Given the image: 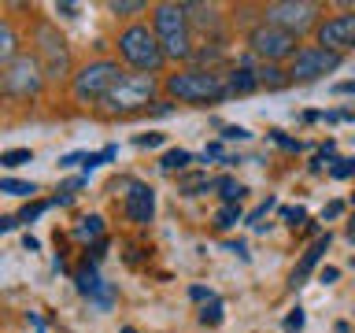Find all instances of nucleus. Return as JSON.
<instances>
[{
	"mask_svg": "<svg viewBox=\"0 0 355 333\" xmlns=\"http://www.w3.org/2000/svg\"><path fill=\"white\" fill-rule=\"evenodd\" d=\"M89 304H96L100 311H107L111 304H115V285H111V282H104V289H100V293H96L93 300H89Z\"/></svg>",
	"mask_w": 355,
	"mask_h": 333,
	"instance_id": "nucleus-30",
	"label": "nucleus"
},
{
	"mask_svg": "<svg viewBox=\"0 0 355 333\" xmlns=\"http://www.w3.org/2000/svg\"><path fill=\"white\" fill-rule=\"evenodd\" d=\"M152 96H155V78L152 74H126L115 89H111L104 108L111 115H130V111L152 108Z\"/></svg>",
	"mask_w": 355,
	"mask_h": 333,
	"instance_id": "nucleus-6",
	"label": "nucleus"
},
{
	"mask_svg": "<svg viewBox=\"0 0 355 333\" xmlns=\"http://www.w3.org/2000/svg\"><path fill=\"white\" fill-rule=\"evenodd\" d=\"M122 67L115 60H96V63H85L82 71L74 74V96L78 100H107L111 89L122 82Z\"/></svg>",
	"mask_w": 355,
	"mask_h": 333,
	"instance_id": "nucleus-5",
	"label": "nucleus"
},
{
	"mask_svg": "<svg viewBox=\"0 0 355 333\" xmlns=\"http://www.w3.org/2000/svg\"><path fill=\"white\" fill-rule=\"evenodd\" d=\"M304 318H307V315H304V307H296L293 315L285 318V326H288V333H300V326H304Z\"/></svg>",
	"mask_w": 355,
	"mask_h": 333,
	"instance_id": "nucleus-37",
	"label": "nucleus"
},
{
	"mask_svg": "<svg viewBox=\"0 0 355 333\" xmlns=\"http://www.w3.org/2000/svg\"><path fill=\"white\" fill-rule=\"evenodd\" d=\"M226 248H230L233 255H241V259H248V248H244V241H230Z\"/></svg>",
	"mask_w": 355,
	"mask_h": 333,
	"instance_id": "nucleus-44",
	"label": "nucleus"
},
{
	"mask_svg": "<svg viewBox=\"0 0 355 333\" xmlns=\"http://www.w3.org/2000/svg\"><path fill=\"white\" fill-rule=\"evenodd\" d=\"M0 193H8V196H33V193H37V185H33V182H19V178H0Z\"/></svg>",
	"mask_w": 355,
	"mask_h": 333,
	"instance_id": "nucleus-22",
	"label": "nucleus"
},
{
	"mask_svg": "<svg viewBox=\"0 0 355 333\" xmlns=\"http://www.w3.org/2000/svg\"><path fill=\"white\" fill-rule=\"evenodd\" d=\"M337 278H340V271H337V266H322L318 282H322V285H333V282H337Z\"/></svg>",
	"mask_w": 355,
	"mask_h": 333,
	"instance_id": "nucleus-39",
	"label": "nucleus"
},
{
	"mask_svg": "<svg viewBox=\"0 0 355 333\" xmlns=\"http://www.w3.org/2000/svg\"><path fill=\"white\" fill-rule=\"evenodd\" d=\"M329 174L333 178H352L355 174V160H337V163L329 166Z\"/></svg>",
	"mask_w": 355,
	"mask_h": 333,
	"instance_id": "nucleus-32",
	"label": "nucleus"
},
{
	"mask_svg": "<svg viewBox=\"0 0 355 333\" xmlns=\"http://www.w3.org/2000/svg\"><path fill=\"white\" fill-rule=\"evenodd\" d=\"M22 248H26V252H37V248H41V241L33 237V233H26V237H22Z\"/></svg>",
	"mask_w": 355,
	"mask_h": 333,
	"instance_id": "nucleus-45",
	"label": "nucleus"
},
{
	"mask_svg": "<svg viewBox=\"0 0 355 333\" xmlns=\"http://www.w3.org/2000/svg\"><path fill=\"white\" fill-rule=\"evenodd\" d=\"M0 85H4L8 96L15 100H33L41 93L44 85V71H41V60L30 52H19L11 63H4V71H0Z\"/></svg>",
	"mask_w": 355,
	"mask_h": 333,
	"instance_id": "nucleus-4",
	"label": "nucleus"
},
{
	"mask_svg": "<svg viewBox=\"0 0 355 333\" xmlns=\"http://www.w3.org/2000/svg\"><path fill=\"white\" fill-rule=\"evenodd\" d=\"M352 230H355V211H352Z\"/></svg>",
	"mask_w": 355,
	"mask_h": 333,
	"instance_id": "nucleus-49",
	"label": "nucleus"
},
{
	"mask_svg": "<svg viewBox=\"0 0 355 333\" xmlns=\"http://www.w3.org/2000/svg\"><path fill=\"white\" fill-rule=\"evenodd\" d=\"M255 78H259V85H266V89H282L288 82V74L277 71V67H263V71H255Z\"/></svg>",
	"mask_w": 355,
	"mask_h": 333,
	"instance_id": "nucleus-25",
	"label": "nucleus"
},
{
	"mask_svg": "<svg viewBox=\"0 0 355 333\" xmlns=\"http://www.w3.org/2000/svg\"><path fill=\"white\" fill-rule=\"evenodd\" d=\"M33 41H37V60H41L44 78H49V82H60V78L71 71V56H67V41L60 37V30H55L52 22H37Z\"/></svg>",
	"mask_w": 355,
	"mask_h": 333,
	"instance_id": "nucleus-8",
	"label": "nucleus"
},
{
	"mask_svg": "<svg viewBox=\"0 0 355 333\" xmlns=\"http://www.w3.org/2000/svg\"><path fill=\"white\" fill-rule=\"evenodd\" d=\"M218 189H222V200H226V204H241V200L248 196V185L233 182V178H218Z\"/></svg>",
	"mask_w": 355,
	"mask_h": 333,
	"instance_id": "nucleus-20",
	"label": "nucleus"
},
{
	"mask_svg": "<svg viewBox=\"0 0 355 333\" xmlns=\"http://www.w3.org/2000/svg\"><path fill=\"white\" fill-rule=\"evenodd\" d=\"M189 163H193V155H189L185 148H171V152L163 155V163H159V166H163L166 174H174V171H185Z\"/></svg>",
	"mask_w": 355,
	"mask_h": 333,
	"instance_id": "nucleus-21",
	"label": "nucleus"
},
{
	"mask_svg": "<svg viewBox=\"0 0 355 333\" xmlns=\"http://www.w3.org/2000/svg\"><path fill=\"white\" fill-rule=\"evenodd\" d=\"M266 137H270L277 148H285V152H300V148H304V144H300L296 137H288V133H282V130H270Z\"/></svg>",
	"mask_w": 355,
	"mask_h": 333,
	"instance_id": "nucleus-28",
	"label": "nucleus"
},
{
	"mask_svg": "<svg viewBox=\"0 0 355 333\" xmlns=\"http://www.w3.org/2000/svg\"><path fill=\"white\" fill-rule=\"evenodd\" d=\"M30 160H33L30 148H8V152H0V166H8V171H15V166L30 163Z\"/></svg>",
	"mask_w": 355,
	"mask_h": 333,
	"instance_id": "nucleus-24",
	"label": "nucleus"
},
{
	"mask_svg": "<svg viewBox=\"0 0 355 333\" xmlns=\"http://www.w3.org/2000/svg\"><path fill=\"white\" fill-rule=\"evenodd\" d=\"M340 67V52H329L322 44H307L293 56V67H288V78L293 82H315V78L329 74Z\"/></svg>",
	"mask_w": 355,
	"mask_h": 333,
	"instance_id": "nucleus-10",
	"label": "nucleus"
},
{
	"mask_svg": "<svg viewBox=\"0 0 355 333\" xmlns=\"http://www.w3.org/2000/svg\"><path fill=\"white\" fill-rule=\"evenodd\" d=\"M19 56V44H15V30H11V22H0V60L11 63Z\"/></svg>",
	"mask_w": 355,
	"mask_h": 333,
	"instance_id": "nucleus-19",
	"label": "nucleus"
},
{
	"mask_svg": "<svg viewBox=\"0 0 355 333\" xmlns=\"http://www.w3.org/2000/svg\"><path fill=\"white\" fill-rule=\"evenodd\" d=\"M122 333H137V330H133V326H122Z\"/></svg>",
	"mask_w": 355,
	"mask_h": 333,
	"instance_id": "nucleus-48",
	"label": "nucleus"
},
{
	"mask_svg": "<svg viewBox=\"0 0 355 333\" xmlns=\"http://www.w3.org/2000/svg\"><path fill=\"white\" fill-rule=\"evenodd\" d=\"M74 237L82 241V244H89V241H96V244H100V237H104V219H100V215H85V219H78Z\"/></svg>",
	"mask_w": 355,
	"mask_h": 333,
	"instance_id": "nucleus-17",
	"label": "nucleus"
},
{
	"mask_svg": "<svg viewBox=\"0 0 355 333\" xmlns=\"http://www.w3.org/2000/svg\"><path fill=\"white\" fill-rule=\"evenodd\" d=\"M74 282H78V293L89 296V300H93V296L100 293V289H104V282H100V274H96V263H89V259H85L82 271L74 274Z\"/></svg>",
	"mask_w": 355,
	"mask_h": 333,
	"instance_id": "nucleus-16",
	"label": "nucleus"
},
{
	"mask_svg": "<svg viewBox=\"0 0 355 333\" xmlns=\"http://www.w3.org/2000/svg\"><path fill=\"white\" fill-rule=\"evenodd\" d=\"M122 207H126V219L133 226H148L152 215H155V189L144 185V182H133V189H126Z\"/></svg>",
	"mask_w": 355,
	"mask_h": 333,
	"instance_id": "nucleus-11",
	"label": "nucleus"
},
{
	"mask_svg": "<svg viewBox=\"0 0 355 333\" xmlns=\"http://www.w3.org/2000/svg\"><path fill=\"white\" fill-rule=\"evenodd\" d=\"M49 207H55V200H37V204H26V207H22V215H19V222H22V226H30V222L41 219Z\"/></svg>",
	"mask_w": 355,
	"mask_h": 333,
	"instance_id": "nucleus-26",
	"label": "nucleus"
},
{
	"mask_svg": "<svg viewBox=\"0 0 355 333\" xmlns=\"http://www.w3.org/2000/svg\"><path fill=\"white\" fill-rule=\"evenodd\" d=\"M211 189H218V182H211L207 174H185L182 178V193L185 196H200V193H211Z\"/></svg>",
	"mask_w": 355,
	"mask_h": 333,
	"instance_id": "nucleus-18",
	"label": "nucleus"
},
{
	"mask_svg": "<svg viewBox=\"0 0 355 333\" xmlns=\"http://www.w3.org/2000/svg\"><path fill=\"white\" fill-rule=\"evenodd\" d=\"M111 11L115 15H137V11H144V0H111Z\"/></svg>",
	"mask_w": 355,
	"mask_h": 333,
	"instance_id": "nucleus-29",
	"label": "nucleus"
},
{
	"mask_svg": "<svg viewBox=\"0 0 355 333\" xmlns=\"http://www.w3.org/2000/svg\"><path fill=\"white\" fill-rule=\"evenodd\" d=\"M218 155H222V144H218V141L207 144V148H204V163H207V160H218ZM222 160H226V155H222Z\"/></svg>",
	"mask_w": 355,
	"mask_h": 333,
	"instance_id": "nucleus-42",
	"label": "nucleus"
},
{
	"mask_svg": "<svg viewBox=\"0 0 355 333\" xmlns=\"http://www.w3.org/2000/svg\"><path fill=\"white\" fill-rule=\"evenodd\" d=\"M270 207H277V200H274V196H266V204H259V207H255L252 215H248V222H252L255 230L263 226V219H266V211H270Z\"/></svg>",
	"mask_w": 355,
	"mask_h": 333,
	"instance_id": "nucleus-31",
	"label": "nucleus"
},
{
	"mask_svg": "<svg viewBox=\"0 0 355 333\" xmlns=\"http://www.w3.org/2000/svg\"><path fill=\"white\" fill-rule=\"evenodd\" d=\"M318 44L329 52H340V49H352L355 44V15H337V19H326L318 26Z\"/></svg>",
	"mask_w": 355,
	"mask_h": 333,
	"instance_id": "nucleus-12",
	"label": "nucleus"
},
{
	"mask_svg": "<svg viewBox=\"0 0 355 333\" xmlns=\"http://www.w3.org/2000/svg\"><path fill=\"white\" fill-rule=\"evenodd\" d=\"M15 226H19V219H11V215H8V219H0V233H11Z\"/></svg>",
	"mask_w": 355,
	"mask_h": 333,
	"instance_id": "nucleus-46",
	"label": "nucleus"
},
{
	"mask_svg": "<svg viewBox=\"0 0 355 333\" xmlns=\"http://www.w3.org/2000/svg\"><path fill=\"white\" fill-rule=\"evenodd\" d=\"M282 219L288 222V226H300V222L307 219V211L304 207H282Z\"/></svg>",
	"mask_w": 355,
	"mask_h": 333,
	"instance_id": "nucleus-33",
	"label": "nucleus"
},
{
	"mask_svg": "<svg viewBox=\"0 0 355 333\" xmlns=\"http://www.w3.org/2000/svg\"><path fill=\"white\" fill-rule=\"evenodd\" d=\"M318 11H322V8L315 4V0H277V4H266V8H263V22L282 26L285 33L300 37L304 30L315 26Z\"/></svg>",
	"mask_w": 355,
	"mask_h": 333,
	"instance_id": "nucleus-7",
	"label": "nucleus"
},
{
	"mask_svg": "<svg viewBox=\"0 0 355 333\" xmlns=\"http://www.w3.org/2000/svg\"><path fill=\"white\" fill-rule=\"evenodd\" d=\"M185 15H189V26L193 30L218 33V26H222V15H218L215 4H185Z\"/></svg>",
	"mask_w": 355,
	"mask_h": 333,
	"instance_id": "nucleus-14",
	"label": "nucleus"
},
{
	"mask_svg": "<svg viewBox=\"0 0 355 333\" xmlns=\"http://www.w3.org/2000/svg\"><path fill=\"white\" fill-rule=\"evenodd\" d=\"M344 215V200H329L326 207H322V219H340Z\"/></svg>",
	"mask_w": 355,
	"mask_h": 333,
	"instance_id": "nucleus-36",
	"label": "nucleus"
},
{
	"mask_svg": "<svg viewBox=\"0 0 355 333\" xmlns=\"http://www.w3.org/2000/svg\"><path fill=\"white\" fill-rule=\"evenodd\" d=\"M333 93H337V96H352L355 93V82H337V85H333Z\"/></svg>",
	"mask_w": 355,
	"mask_h": 333,
	"instance_id": "nucleus-43",
	"label": "nucleus"
},
{
	"mask_svg": "<svg viewBox=\"0 0 355 333\" xmlns=\"http://www.w3.org/2000/svg\"><path fill=\"white\" fill-rule=\"evenodd\" d=\"M329 244H333V237H329V233H322V237H318L315 244H311V248H307L304 255H300V263H296V271H293V285H304V282H307V274L322 263V255H326Z\"/></svg>",
	"mask_w": 355,
	"mask_h": 333,
	"instance_id": "nucleus-13",
	"label": "nucleus"
},
{
	"mask_svg": "<svg viewBox=\"0 0 355 333\" xmlns=\"http://www.w3.org/2000/svg\"><path fill=\"white\" fill-rule=\"evenodd\" d=\"M166 93L185 100V104H218V100L230 96L226 78L215 71H182L166 78Z\"/></svg>",
	"mask_w": 355,
	"mask_h": 333,
	"instance_id": "nucleus-2",
	"label": "nucleus"
},
{
	"mask_svg": "<svg viewBox=\"0 0 355 333\" xmlns=\"http://www.w3.org/2000/svg\"><path fill=\"white\" fill-rule=\"evenodd\" d=\"M119 52H122V60L133 63L141 74L159 71V67L166 63V52H163L159 37H155V30L141 26V22H133V26H126L119 33Z\"/></svg>",
	"mask_w": 355,
	"mask_h": 333,
	"instance_id": "nucleus-3",
	"label": "nucleus"
},
{
	"mask_svg": "<svg viewBox=\"0 0 355 333\" xmlns=\"http://www.w3.org/2000/svg\"><path fill=\"white\" fill-rule=\"evenodd\" d=\"M248 49L259 56V60H285V56L296 52V37L293 33H285L282 26H270V22H259V26L248 30Z\"/></svg>",
	"mask_w": 355,
	"mask_h": 333,
	"instance_id": "nucleus-9",
	"label": "nucleus"
},
{
	"mask_svg": "<svg viewBox=\"0 0 355 333\" xmlns=\"http://www.w3.org/2000/svg\"><path fill=\"white\" fill-rule=\"evenodd\" d=\"M241 222V204H222L218 215H215V230H230Z\"/></svg>",
	"mask_w": 355,
	"mask_h": 333,
	"instance_id": "nucleus-23",
	"label": "nucleus"
},
{
	"mask_svg": "<svg viewBox=\"0 0 355 333\" xmlns=\"http://www.w3.org/2000/svg\"><path fill=\"white\" fill-rule=\"evenodd\" d=\"M78 11H82V8H78V4H67V0H63V4H55V15H63V19H74Z\"/></svg>",
	"mask_w": 355,
	"mask_h": 333,
	"instance_id": "nucleus-40",
	"label": "nucleus"
},
{
	"mask_svg": "<svg viewBox=\"0 0 355 333\" xmlns=\"http://www.w3.org/2000/svg\"><path fill=\"white\" fill-rule=\"evenodd\" d=\"M78 163L85 166V152H71V155H63V160H60V166H78Z\"/></svg>",
	"mask_w": 355,
	"mask_h": 333,
	"instance_id": "nucleus-41",
	"label": "nucleus"
},
{
	"mask_svg": "<svg viewBox=\"0 0 355 333\" xmlns=\"http://www.w3.org/2000/svg\"><path fill=\"white\" fill-rule=\"evenodd\" d=\"M226 89H230V96L255 93V89H259V78H255V71H248V67H237V71L226 78Z\"/></svg>",
	"mask_w": 355,
	"mask_h": 333,
	"instance_id": "nucleus-15",
	"label": "nucleus"
},
{
	"mask_svg": "<svg viewBox=\"0 0 355 333\" xmlns=\"http://www.w3.org/2000/svg\"><path fill=\"white\" fill-rule=\"evenodd\" d=\"M200 322H204V326H218V322H222V300L218 296L207 300V304L200 307Z\"/></svg>",
	"mask_w": 355,
	"mask_h": 333,
	"instance_id": "nucleus-27",
	"label": "nucleus"
},
{
	"mask_svg": "<svg viewBox=\"0 0 355 333\" xmlns=\"http://www.w3.org/2000/svg\"><path fill=\"white\" fill-rule=\"evenodd\" d=\"M189 296H193V300H200V304H204V300H215V293H211L207 285H193V289H189Z\"/></svg>",
	"mask_w": 355,
	"mask_h": 333,
	"instance_id": "nucleus-38",
	"label": "nucleus"
},
{
	"mask_svg": "<svg viewBox=\"0 0 355 333\" xmlns=\"http://www.w3.org/2000/svg\"><path fill=\"white\" fill-rule=\"evenodd\" d=\"M152 115H171V104H155V108H148Z\"/></svg>",
	"mask_w": 355,
	"mask_h": 333,
	"instance_id": "nucleus-47",
	"label": "nucleus"
},
{
	"mask_svg": "<svg viewBox=\"0 0 355 333\" xmlns=\"http://www.w3.org/2000/svg\"><path fill=\"white\" fill-rule=\"evenodd\" d=\"M222 137H226V141H248L252 133L244 130V126H222Z\"/></svg>",
	"mask_w": 355,
	"mask_h": 333,
	"instance_id": "nucleus-35",
	"label": "nucleus"
},
{
	"mask_svg": "<svg viewBox=\"0 0 355 333\" xmlns=\"http://www.w3.org/2000/svg\"><path fill=\"white\" fill-rule=\"evenodd\" d=\"M133 144H137V148H159V144H163V133H141Z\"/></svg>",
	"mask_w": 355,
	"mask_h": 333,
	"instance_id": "nucleus-34",
	"label": "nucleus"
},
{
	"mask_svg": "<svg viewBox=\"0 0 355 333\" xmlns=\"http://www.w3.org/2000/svg\"><path fill=\"white\" fill-rule=\"evenodd\" d=\"M152 30L171 60H189L193 56V26H189L185 4H155L152 8Z\"/></svg>",
	"mask_w": 355,
	"mask_h": 333,
	"instance_id": "nucleus-1",
	"label": "nucleus"
}]
</instances>
